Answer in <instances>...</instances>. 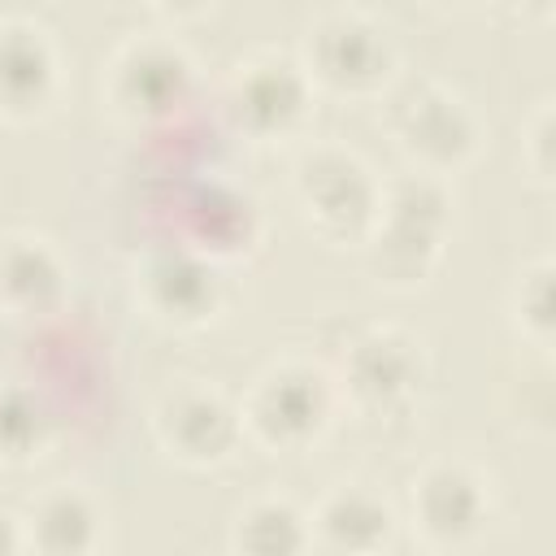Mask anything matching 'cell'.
Listing matches in <instances>:
<instances>
[{"label":"cell","instance_id":"obj_1","mask_svg":"<svg viewBox=\"0 0 556 556\" xmlns=\"http://www.w3.org/2000/svg\"><path fill=\"white\" fill-rule=\"evenodd\" d=\"M447 230V195L434 174L404 178L382 195V213L369 230V269L387 287H417L439 261Z\"/></svg>","mask_w":556,"mask_h":556},{"label":"cell","instance_id":"obj_2","mask_svg":"<svg viewBox=\"0 0 556 556\" xmlns=\"http://www.w3.org/2000/svg\"><path fill=\"white\" fill-rule=\"evenodd\" d=\"M295 195H300L304 222L330 243L365 239L382 213L378 182L369 178V169L356 156H348L339 148H317L300 161Z\"/></svg>","mask_w":556,"mask_h":556},{"label":"cell","instance_id":"obj_3","mask_svg":"<svg viewBox=\"0 0 556 556\" xmlns=\"http://www.w3.org/2000/svg\"><path fill=\"white\" fill-rule=\"evenodd\" d=\"M391 130L404 156L417 161L426 174H447L469 165L482 143L473 109L439 83L408 87L391 109Z\"/></svg>","mask_w":556,"mask_h":556},{"label":"cell","instance_id":"obj_4","mask_svg":"<svg viewBox=\"0 0 556 556\" xmlns=\"http://www.w3.org/2000/svg\"><path fill=\"white\" fill-rule=\"evenodd\" d=\"M304 70L313 83H321L330 91L369 96L391 78L395 48L378 22H369L361 13H330L308 30Z\"/></svg>","mask_w":556,"mask_h":556},{"label":"cell","instance_id":"obj_5","mask_svg":"<svg viewBox=\"0 0 556 556\" xmlns=\"http://www.w3.org/2000/svg\"><path fill=\"white\" fill-rule=\"evenodd\" d=\"M239 417L265 447L295 452V447L313 443L326 430V421H330V382H326L321 369L278 365L252 387Z\"/></svg>","mask_w":556,"mask_h":556},{"label":"cell","instance_id":"obj_6","mask_svg":"<svg viewBox=\"0 0 556 556\" xmlns=\"http://www.w3.org/2000/svg\"><path fill=\"white\" fill-rule=\"evenodd\" d=\"M313 78L291 56H252L230 74L226 87V113L230 122L252 139H278L291 135L308 117Z\"/></svg>","mask_w":556,"mask_h":556},{"label":"cell","instance_id":"obj_7","mask_svg":"<svg viewBox=\"0 0 556 556\" xmlns=\"http://www.w3.org/2000/svg\"><path fill=\"white\" fill-rule=\"evenodd\" d=\"M222 274L208 265L204 252L195 248H165L152 252L139 269V300L143 308L178 330H195L222 313Z\"/></svg>","mask_w":556,"mask_h":556},{"label":"cell","instance_id":"obj_8","mask_svg":"<svg viewBox=\"0 0 556 556\" xmlns=\"http://www.w3.org/2000/svg\"><path fill=\"white\" fill-rule=\"evenodd\" d=\"M421 378H426L421 343L404 330H391V326L361 334L343 361V382H348L352 400L378 417L400 413L417 395Z\"/></svg>","mask_w":556,"mask_h":556},{"label":"cell","instance_id":"obj_9","mask_svg":"<svg viewBox=\"0 0 556 556\" xmlns=\"http://www.w3.org/2000/svg\"><path fill=\"white\" fill-rule=\"evenodd\" d=\"M239 434H243V417L208 387H178L156 408L161 447L191 469L226 460L235 452Z\"/></svg>","mask_w":556,"mask_h":556},{"label":"cell","instance_id":"obj_10","mask_svg":"<svg viewBox=\"0 0 556 556\" xmlns=\"http://www.w3.org/2000/svg\"><path fill=\"white\" fill-rule=\"evenodd\" d=\"M187 96H191V61L165 39L130 43L113 61L109 100L117 113H126L135 122L169 117Z\"/></svg>","mask_w":556,"mask_h":556},{"label":"cell","instance_id":"obj_11","mask_svg":"<svg viewBox=\"0 0 556 556\" xmlns=\"http://www.w3.org/2000/svg\"><path fill=\"white\" fill-rule=\"evenodd\" d=\"M413 517L430 543L460 547L486 521V486L465 465H430L413 491Z\"/></svg>","mask_w":556,"mask_h":556},{"label":"cell","instance_id":"obj_12","mask_svg":"<svg viewBox=\"0 0 556 556\" xmlns=\"http://www.w3.org/2000/svg\"><path fill=\"white\" fill-rule=\"evenodd\" d=\"M56 91V56L35 26H0V113L26 122L48 109Z\"/></svg>","mask_w":556,"mask_h":556},{"label":"cell","instance_id":"obj_13","mask_svg":"<svg viewBox=\"0 0 556 556\" xmlns=\"http://www.w3.org/2000/svg\"><path fill=\"white\" fill-rule=\"evenodd\" d=\"M65 295V269L39 239H0V308L13 317H39Z\"/></svg>","mask_w":556,"mask_h":556},{"label":"cell","instance_id":"obj_14","mask_svg":"<svg viewBox=\"0 0 556 556\" xmlns=\"http://www.w3.org/2000/svg\"><path fill=\"white\" fill-rule=\"evenodd\" d=\"M317 534L339 552H374L391 539V508L369 491L343 486L317 508Z\"/></svg>","mask_w":556,"mask_h":556},{"label":"cell","instance_id":"obj_15","mask_svg":"<svg viewBox=\"0 0 556 556\" xmlns=\"http://www.w3.org/2000/svg\"><path fill=\"white\" fill-rule=\"evenodd\" d=\"M187 248L195 252H239L252 243L256 235V217H252V204L222 191V187H200L191 200H187Z\"/></svg>","mask_w":556,"mask_h":556},{"label":"cell","instance_id":"obj_16","mask_svg":"<svg viewBox=\"0 0 556 556\" xmlns=\"http://www.w3.org/2000/svg\"><path fill=\"white\" fill-rule=\"evenodd\" d=\"M100 517L83 491H52L30 513V543L39 552H87L96 547Z\"/></svg>","mask_w":556,"mask_h":556},{"label":"cell","instance_id":"obj_17","mask_svg":"<svg viewBox=\"0 0 556 556\" xmlns=\"http://www.w3.org/2000/svg\"><path fill=\"white\" fill-rule=\"evenodd\" d=\"M308 543H313V530L287 500H261L235 526V547H248V552H300Z\"/></svg>","mask_w":556,"mask_h":556},{"label":"cell","instance_id":"obj_18","mask_svg":"<svg viewBox=\"0 0 556 556\" xmlns=\"http://www.w3.org/2000/svg\"><path fill=\"white\" fill-rule=\"evenodd\" d=\"M48 439L43 404L22 387H0V460H30Z\"/></svg>","mask_w":556,"mask_h":556},{"label":"cell","instance_id":"obj_19","mask_svg":"<svg viewBox=\"0 0 556 556\" xmlns=\"http://www.w3.org/2000/svg\"><path fill=\"white\" fill-rule=\"evenodd\" d=\"M517 317H521V330H526L534 343H547V339H552V265H547V261H539V265L521 278Z\"/></svg>","mask_w":556,"mask_h":556},{"label":"cell","instance_id":"obj_20","mask_svg":"<svg viewBox=\"0 0 556 556\" xmlns=\"http://www.w3.org/2000/svg\"><path fill=\"white\" fill-rule=\"evenodd\" d=\"M547 135H552V109L543 104V109L534 113V135H530V143H534V152L526 156L539 182H547V178H552V156H547Z\"/></svg>","mask_w":556,"mask_h":556},{"label":"cell","instance_id":"obj_21","mask_svg":"<svg viewBox=\"0 0 556 556\" xmlns=\"http://www.w3.org/2000/svg\"><path fill=\"white\" fill-rule=\"evenodd\" d=\"M152 9H161V13H169V17H195V13H204L213 0H148Z\"/></svg>","mask_w":556,"mask_h":556},{"label":"cell","instance_id":"obj_22","mask_svg":"<svg viewBox=\"0 0 556 556\" xmlns=\"http://www.w3.org/2000/svg\"><path fill=\"white\" fill-rule=\"evenodd\" d=\"M504 4L521 17H547L552 13V0H504Z\"/></svg>","mask_w":556,"mask_h":556},{"label":"cell","instance_id":"obj_23","mask_svg":"<svg viewBox=\"0 0 556 556\" xmlns=\"http://www.w3.org/2000/svg\"><path fill=\"white\" fill-rule=\"evenodd\" d=\"M22 547V534H17V521L9 513H0V552H13Z\"/></svg>","mask_w":556,"mask_h":556},{"label":"cell","instance_id":"obj_24","mask_svg":"<svg viewBox=\"0 0 556 556\" xmlns=\"http://www.w3.org/2000/svg\"><path fill=\"white\" fill-rule=\"evenodd\" d=\"M430 4H443V9H460V4H473V0H430Z\"/></svg>","mask_w":556,"mask_h":556}]
</instances>
